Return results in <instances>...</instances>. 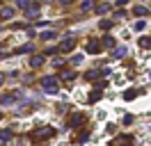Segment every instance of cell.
<instances>
[{
    "mask_svg": "<svg viewBox=\"0 0 151 146\" xmlns=\"http://www.w3.org/2000/svg\"><path fill=\"white\" fill-rule=\"evenodd\" d=\"M55 135V128H50V126H41V128H37L35 132H32V139H48V137H53Z\"/></svg>",
    "mask_w": 151,
    "mask_h": 146,
    "instance_id": "cell-1",
    "label": "cell"
},
{
    "mask_svg": "<svg viewBox=\"0 0 151 146\" xmlns=\"http://www.w3.org/2000/svg\"><path fill=\"white\" fill-rule=\"evenodd\" d=\"M133 144V137L131 135H119L117 139H112V144L110 146H131Z\"/></svg>",
    "mask_w": 151,
    "mask_h": 146,
    "instance_id": "cell-2",
    "label": "cell"
},
{
    "mask_svg": "<svg viewBox=\"0 0 151 146\" xmlns=\"http://www.w3.org/2000/svg\"><path fill=\"white\" fill-rule=\"evenodd\" d=\"M41 87L46 91H57V78H44V80H41Z\"/></svg>",
    "mask_w": 151,
    "mask_h": 146,
    "instance_id": "cell-3",
    "label": "cell"
},
{
    "mask_svg": "<svg viewBox=\"0 0 151 146\" xmlns=\"http://www.w3.org/2000/svg\"><path fill=\"white\" fill-rule=\"evenodd\" d=\"M80 123H85V114H71L69 117V126L71 128H80Z\"/></svg>",
    "mask_w": 151,
    "mask_h": 146,
    "instance_id": "cell-4",
    "label": "cell"
},
{
    "mask_svg": "<svg viewBox=\"0 0 151 146\" xmlns=\"http://www.w3.org/2000/svg\"><path fill=\"white\" fill-rule=\"evenodd\" d=\"M12 139V130H2L0 132V142H9Z\"/></svg>",
    "mask_w": 151,
    "mask_h": 146,
    "instance_id": "cell-5",
    "label": "cell"
},
{
    "mask_svg": "<svg viewBox=\"0 0 151 146\" xmlns=\"http://www.w3.org/2000/svg\"><path fill=\"white\" fill-rule=\"evenodd\" d=\"M71 48H73V41H71V39H66L64 44L60 46V50H71Z\"/></svg>",
    "mask_w": 151,
    "mask_h": 146,
    "instance_id": "cell-6",
    "label": "cell"
},
{
    "mask_svg": "<svg viewBox=\"0 0 151 146\" xmlns=\"http://www.w3.org/2000/svg\"><path fill=\"white\" fill-rule=\"evenodd\" d=\"M73 78H76V73H73V71H64V73H62V80H66V82L73 80Z\"/></svg>",
    "mask_w": 151,
    "mask_h": 146,
    "instance_id": "cell-7",
    "label": "cell"
},
{
    "mask_svg": "<svg viewBox=\"0 0 151 146\" xmlns=\"http://www.w3.org/2000/svg\"><path fill=\"white\" fill-rule=\"evenodd\" d=\"M137 94H140V91H124V98H126V100H133Z\"/></svg>",
    "mask_w": 151,
    "mask_h": 146,
    "instance_id": "cell-8",
    "label": "cell"
},
{
    "mask_svg": "<svg viewBox=\"0 0 151 146\" xmlns=\"http://www.w3.org/2000/svg\"><path fill=\"white\" fill-rule=\"evenodd\" d=\"M101 98V91H92L89 94V103H94V100H99Z\"/></svg>",
    "mask_w": 151,
    "mask_h": 146,
    "instance_id": "cell-9",
    "label": "cell"
},
{
    "mask_svg": "<svg viewBox=\"0 0 151 146\" xmlns=\"http://www.w3.org/2000/svg\"><path fill=\"white\" fill-rule=\"evenodd\" d=\"M87 50H89V53H96V50H99V44L89 41V44H87Z\"/></svg>",
    "mask_w": 151,
    "mask_h": 146,
    "instance_id": "cell-10",
    "label": "cell"
},
{
    "mask_svg": "<svg viewBox=\"0 0 151 146\" xmlns=\"http://www.w3.org/2000/svg\"><path fill=\"white\" fill-rule=\"evenodd\" d=\"M140 46H142V48H149V46H151V39L142 36V39H140Z\"/></svg>",
    "mask_w": 151,
    "mask_h": 146,
    "instance_id": "cell-11",
    "label": "cell"
},
{
    "mask_svg": "<svg viewBox=\"0 0 151 146\" xmlns=\"http://www.w3.org/2000/svg\"><path fill=\"white\" fill-rule=\"evenodd\" d=\"M44 64V57H32V66H41Z\"/></svg>",
    "mask_w": 151,
    "mask_h": 146,
    "instance_id": "cell-12",
    "label": "cell"
},
{
    "mask_svg": "<svg viewBox=\"0 0 151 146\" xmlns=\"http://www.w3.org/2000/svg\"><path fill=\"white\" fill-rule=\"evenodd\" d=\"M2 18H12V9H2V14H0Z\"/></svg>",
    "mask_w": 151,
    "mask_h": 146,
    "instance_id": "cell-13",
    "label": "cell"
},
{
    "mask_svg": "<svg viewBox=\"0 0 151 146\" xmlns=\"http://www.w3.org/2000/svg\"><path fill=\"white\" fill-rule=\"evenodd\" d=\"M124 53H126V48H117V50H114V57H124Z\"/></svg>",
    "mask_w": 151,
    "mask_h": 146,
    "instance_id": "cell-14",
    "label": "cell"
},
{
    "mask_svg": "<svg viewBox=\"0 0 151 146\" xmlns=\"http://www.w3.org/2000/svg\"><path fill=\"white\" fill-rule=\"evenodd\" d=\"M103 44H105V46H114V39H112V36H105Z\"/></svg>",
    "mask_w": 151,
    "mask_h": 146,
    "instance_id": "cell-15",
    "label": "cell"
},
{
    "mask_svg": "<svg viewBox=\"0 0 151 146\" xmlns=\"http://www.w3.org/2000/svg\"><path fill=\"white\" fill-rule=\"evenodd\" d=\"M30 50H32V44H28V46H23V48H21L19 53H30Z\"/></svg>",
    "mask_w": 151,
    "mask_h": 146,
    "instance_id": "cell-16",
    "label": "cell"
},
{
    "mask_svg": "<svg viewBox=\"0 0 151 146\" xmlns=\"http://www.w3.org/2000/svg\"><path fill=\"white\" fill-rule=\"evenodd\" d=\"M135 14H140V16H144V14H147V9H144V7H137V9H135Z\"/></svg>",
    "mask_w": 151,
    "mask_h": 146,
    "instance_id": "cell-17",
    "label": "cell"
},
{
    "mask_svg": "<svg viewBox=\"0 0 151 146\" xmlns=\"http://www.w3.org/2000/svg\"><path fill=\"white\" fill-rule=\"evenodd\" d=\"M124 123H126V126H128V123H133V117H131V114H126V117H124Z\"/></svg>",
    "mask_w": 151,
    "mask_h": 146,
    "instance_id": "cell-18",
    "label": "cell"
},
{
    "mask_svg": "<svg viewBox=\"0 0 151 146\" xmlns=\"http://www.w3.org/2000/svg\"><path fill=\"white\" fill-rule=\"evenodd\" d=\"M149 78H151V73H149Z\"/></svg>",
    "mask_w": 151,
    "mask_h": 146,
    "instance_id": "cell-19",
    "label": "cell"
},
{
    "mask_svg": "<svg viewBox=\"0 0 151 146\" xmlns=\"http://www.w3.org/2000/svg\"><path fill=\"white\" fill-rule=\"evenodd\" d=\"M0 117H2V114H0Z\"/></svg>",
    "mask_w": 151,
    "mask_h": 146,
    "instance_id": "cell-20",
    "label": "cell"
}]
</instances>
